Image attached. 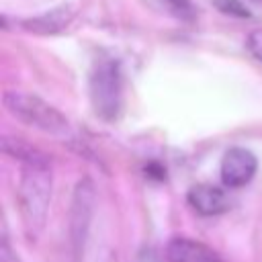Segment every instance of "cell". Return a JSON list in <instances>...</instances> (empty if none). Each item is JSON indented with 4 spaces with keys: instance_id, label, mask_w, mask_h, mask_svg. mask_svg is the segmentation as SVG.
<instances>
[{
    "instance_id": "6da1fadb",
    "label": "cell",
    "mask_w": 262,
    "mask_h": 262,
    "mask_svg": "<svg viewBox=\"0 0 262 262\" xmlns=\"http://www.w3.org/2000/svg\"><path fill=\"white\" fill-rule=\"evenodd\" d=\"M53 192L51 162L45 154L20 164V180L16 188V203L20 213L23 233L29 242H37L45 229Z\"/></svg>"
},
{
    "instance_id": "7a4b0ae2",
    "label": "cell",
    "mask_w": 262,
    "mask_h": 262,
    "mask_svg": "<svg viewBox=\"0 0 262 262\" xmlns=\"http://www.w3.org/2000/svg\"><path fill=\"white\" fill-rule=\"evenodd\" d=\"M90 102L98 119L113 123L123 111V70L121 61L108 53H100L90 70Z\"/></svg>"
},
{
    "instance_id": "3957f363",
    "label": "cell",
    "mask_w": 262,
    "mask_h": 262,
    "mask_svg": "<svg viewBox=\"0 0 262 262\" xmlns=\"http://www.w3.org/2000/svg\"><path fill=\"white\" fill-rule=\"evenodd\" d=\"M2 104L14 119H18L25 125L35 127L43 133H49L55 137H66L72 131L66 115L61 111H57L53 104L45 102L37 94H31L25 90H4Z\"/></svg>"
},
{
    "instance_id": "277c9868",
    "label": "cell",
    "mask_w": 262,
    "mask_h": 262,
    "mask_svg": "<svg viewBox=\"0 0 262 262\" xmlns=\"http://www.w3.org/2000/svg\"><path fill=\"white\" fill-rule=\"evenodd\" d=\"M96 207V188L90 176H84L76 182L72 201H70V213H68V237H70V252L72 258L78 262L84 256L92 217Z\"/></svg>"
},
{
    "instance_id": "5b68a950",
    "label": "cell",
    "mask_w": 262,
    "mask_h": 262,
    "mask_svg": "<svg viewBox=\"0 0 262 262\" xmlns=\"http://www.w3.org/2000/svg\"><path fill=\"white\" fill-rule=\"evenodd\" d=\"M256 172H258V158L248 147H239V145L229 147L221 158L219 176L227 188H242L250 184Z\"/></svg>"
},
{
    "instance_id": "8992f818",
    "label": "cell",
    "mask_w": 262,
    "mask_h": 262,
    "mask_svg": "<svg viewBox=\"0 0 262 262\" xmlns=\"http://www.w3.org/2000/svg\"><path fill=\"white\" fill-rule=\"evenodd\" d=\"M186 203L190 205V209L194 213H199L203 217L223 215L231 207V201H229V194L225 192V188L215 186V184L190 186V190L186 192Z\"/></svg>"
},
{
    "instance_id": "52a82bcc",
    "label": "cell",
    "mask_w": 262,
    "mask_h": 262,
    "mask_svg": "<svg viewBox=\"0 0 262 262\" xmlns=\"http://www.w3.org/2000/svg\"><path fill=\"white\" fill-rule=\"evenodd\" d=\"M164 258L168 262H223L213 248L184 235H176L166 244Z\"/></svg>"
},
{
    "instance_id": "ba28073f",
    "label": "cell",
    "mask_w": 262,
    "mask_h": 262,
    "mask_svg": "<svg viewBox=\"0 0 262 262\" xmlns=\"http://www.w3.org/2000/svg\"><path fill=\"white\" fill-rule=\"evenodd\" d=\"M70 20H72V8L70 6H59V8H53V10L45 12V14H39V16L23 20L20 27L31 31V33H37V35H55Z\"/></svg>"
},
{
    "instance_id": "9c48e42d",
    "label": "cell",
    "mask_w": 262,
    "mask_h": 262,
    "mask_svg": "<svg viewBox=\"0 0 262 262\" xmlns=\"http://www.w3.org/2000/svg\"><path fill=\"white\" fill-rule=\"evenodd\" d=\"M151 6H156L160 12H166L172 18L178 20H192L194 18V6L190 0H147Z\"/></svg>"
},
{
    "instance_id": "30bf717a",
    "label": "cell",
    "mask_w": 262,
    "mask_h": 262,
    "mask_svg": "<svg viewBox=\"0 0 262 262\" xmlns=\"http://www.w3.org/2000/svg\"><path fill=\"white\" fill-rule=\"evenodd\" d=\"M213 4L223 14H229V16H235V18H248L250 16V10L239 0H213Z\"/></svg>"
},
{
    "instance_id": "8fae6325",
    "label": "cell",
    "mask_w": 262,
    "mask_h": 262,
    "mask_svg": "<svg viewBox=\"0 0 262 262\" xmlns=\"http://www.w3.org/2000/svg\"><path fill=\"white\" fill-rule=\"evenodd\" d=\"M246 49L256 61L262 63V29H254L246 37Z\"/></svg>"
},
{
    "instance_id": "7c38bea8",
    "label": "cell",
    "mask_w": 262,
    "mask_h": 262,
    "mask_svg": "<svg viewBox=\"0 0 262 262\" xmlns=\"http://www.w3.org/2000/svg\"><path fill=\"white\" fill-rule=\"evenodd\" d=\"M0 262H23V258L16 254V250L12 248L6 231L2 233V244H0Z\"/></svg>"
},
{
    "instance_id": "4fadbf2b",
    "label": "cell",
    "mask_w": 262,
    "mask_h": 262,
    "mask_svg": "<svg viewBox=\"0 0 262 262\" xmlns=\"http://www.w3.org/2000/svg\"><path fill=\"white\" fill-rule=\"evenodd\" d=\"M137 262H160L156 252L154 250H143L139 256H137Z\"/></svg>"
},
{
    "instance_id": "5bb4252c",
    "label": "cell",
    "mask_w": 262,
    "mask_h": 262,
    "mask_svg": "<svg viewBox=\"0 0 262 262\" xmlns=\"http://www.w3.org/2000/svg\"><path fill=\"white\" fill-rule=\"evenodd\" d=\"M96 262H117V254H115V250H104V252L96 258Z\"/></svg>"
},
{
    "instance_id": "9a60e30c",
    "label": "cell",
    "mask_w": 262,
    "mask_h": 262,
    "mask_svg": "<svg viewBox=\"0 0 262 262\" xmlns=\"http://www.w3.org/2000/svg\"><path fill=\"white\" fill-rule=\"evenodd\" d=\"M256 2H260V4H262V0H256Z\"/></svg>"
}]
</instances>
